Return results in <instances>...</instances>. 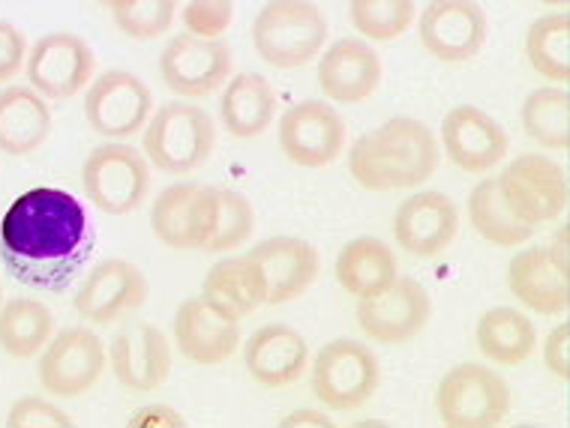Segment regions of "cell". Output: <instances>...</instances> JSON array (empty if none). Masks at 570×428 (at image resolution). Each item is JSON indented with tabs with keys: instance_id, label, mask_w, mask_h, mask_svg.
I'll return each instance as SVG.
<instances>
[{
	"instance_id": "52a82bcc",
	"label": "cell",
	"mask_w": 570,
	"mask_h": 428,
	"mask_svg": "<svg viewBox=\"0 0 570 428\" xmlns=\"http://www.w3.org/2000/svg\"><path fill=\"white\" fill-rule=\"evenodd\" d=\"M382 384V362L354 339L327 341L315 354L313 392L331 410H354L373 399Z\"/></svg>"
},
{
	"instance_id": "d4e9b609",
	"label": "cell",
	"mask_w": 570,
	"mask_h": 428,
	"mask_svg": "<svg viewBox=\"0 0 570 428\" xmlns=\"http://www.w3.org/2000/svg\"><path fill=\"white\" fill-rule=\"evenodd\" d=\"M249 378L262 387L279 389L301 380L309 366V345L297 330L285 324H267L249 336L244 348Z\"/></svg>"
},
{
	"instance_id": "4dcf8cb0",
	"label": "cell",
	"mask_w": 570,
	"mask_h": 428,
	"mask_svg": "<svg viewBox=\"0 0 570 428\" xmlns=\"http://www.w3.org/2000/svg\"><path fill=\"white\" fill-rule=\"evenodd\" d=\"M202 297L217 302L219 309L232 311L235 318L244 321L258 306H265V291L258 282V272L249 258H226L214 263L202 285Z\"/></svg>"
},
{
	"instance_id": "ee69618b",
	"label": "cell",
	"mask_w": 570,
	"mask_h": 428,
	"mask_svg": "<svg viewBox=\"0 0 570 428\" xmlns=\"http://www.w3.org/2000/svg\"><path fill=\"white\" fill-rule=\"evenodd\" d=\"M99 7H106V10H120V7H124V3H129V0H97Z\"/></svg>"
},
{
	"instance_id": "e575fe53",
	"label": "cell",
	"mask_w": 570,
	"mask_h": 428,
	"mask_svg": "<svg viewBox=\"0 0 570 428\" xmlns=\"http://www.w3.org/2000/svg\"><path fill=\"white\" fill-rule=\"evenodd\" d=\"M253 207L244 195L226 186H214V222L207 233L205 252H232L253 233Z\"/></svg>"
},
{
	"instance_id": "ba28073f",
	"label": "cell",
	"mask_w": 570,
	"mask_h": 428,
	"mask_svg": "<svg viewBox=\"0 0 570 428\" xmlns=\"http://www.w3.org/2000/svg\"><path fill=\"white\" fill-rule=\"evenodd\" d=\"M495 180L508 210L529 228L556 222L568 207V177L541 153L517 156Z\"/></svg>"
},
{
	"instance_id": "7a4b0ae2",
	"label": "cell",
	"mask_w": 570,
	"mask_h": 428,
	"mask_svg": "<svg viewBox=\"0 0 570 428\" xmlns=\"http://www.w3.org/2000/svg\"><path fill=\"white\" fill-rule=\"evenodd\" d=\"M442 147L414 117H394L348 150V171L366 192L417 189L439 171Z\"/></svg>"
},
{
	"instance_id": "bcb514c9",
	"label": "cell",
	"mask_w": 570,
	"mask_h": 428,
	"mask_svg": "<svg viewBox=\"0 0 570 428\" xmlns=\"http://www.w3.org/2000/svg\"><path fill=\"white\" fill-rule=\"evenodd\" d=\"M0 300H3V288H0Z\"/></svg>"
},
{
	"instance_id": "d6a6232c",
	"label": "cell",
	"mask_w": 570,
	"mask_h": 428,
	"mask_svg": "<svg viewBox=\"0 0 570 428\" xmlns=\"http://www.w3.org/2000/svg\"><path fill=\"white\" fill-rule=\"evenodd\" d=\"M525 58L531 69L550 84H568L570 78V19L550 12L534 21L525 33Z\"/></svg>"
},
{
	"instance_id": "b9f144b4",
	"label": "cell",
	"mask_w": 570,
	"mask_h": 428,
	"mask_svg": "<svg viewBox=\"0 0 570 428\" xmlns=\"http://www.w3.org/2000/svg\"><path fill=\"white\" fill-rule=\"evenodd\" d=\"M132 428H184L187 419L180 417L175 408H166V405H148L141 408L136 417L129 419Z\"/></svg>"
},
{
	"instance_id": "5bb4252c",
	"label": "cell",
	"mask_w": 570,
	"mask_h": 428,
	"mask_svg": "<svg viewBox=\"0 0 570 428\" xmlns=\"http://www.w3.org/2000/svg\"><path fill=\"white\" fill-rule=\"evenodd\" d=\"M279 147L297 168H325L345 147V123L325 99L297 102L279 120Z\"/></svg>"
},
{
	"instance_id": "d6986e66",
	"label": "cell",
	"mask_w": 570,
	"mask_h": 428,
	"mask_svg": "<svg viewBox=\"0 0 570 428\" xmlns=\"http://www.w3.org/2000/svg\"><path fill=\"white\" fill-rule=\"evenodd\" d=\"M246 258L258 272V282L265 291V306H283L297 300L306 288H313L318 276V252L313 243L301 237H271Z\"/></svg>"
},
{
	"instance_id": "836d02e7",
	"label": "cell",
	"mask_w": 570,
	"mask_h": 428,
	"mask_svg": "<svg viewBox=\"0 0 570 428\" xmlns=\"http://www.w3.org/2000/svg\"><path fill=\"white\" fill-rule=\"evenodd\" d=\"M522 129L534 145L547 150H568L570 145V93L564 88L531 90L522 102Z\"/></svg>"
},
{
	"instance_id": "f35d334b",
	"label": "cell",
	"mask_w": 570,
	"mask_h": 428,
	"mask_svg": "<svg viewBox=\"0 0 570 428\" xmlns=\"http://www.w3.org/2000/svg\"><path fill=\"white\" fill-rule=\"evenodd\" d=\"M10 428H69L72 417H67L58 405H51L49 399L40 396H24L10 408L7 417Z\"/></svg>"
},
{
	"instance_id": "ac0fdd59",
	"label": "cell",
	"mask_w": 570,
	"mask_h": 428,
	"mask_svg": "<svg viewBox=\"0 0 570 428\" xmlns=\"http://www.w3.org/2000/svg\"><path fill=\"white\" fill-rule=\"evenodd\" d=\"M175 339L189 362L219 366L232 360L240 345V318L198 293L180 302L175 315Z\"/></svg>"
},
{
	"instance_id": "603a6c76",
	"label": "cell",
	"mask_w": 570,
	"mask_h": 428,
	"mask_svg": "<svg viewBox=\"0 0 570 428\" xmlns=\"http://www.w3.org/2000/svg\"><path fill=\"white\" fill-rule=\"evenodd\" d=\"M109 366L129 392H150L171 375V348L166 332L154 324H129L111 339Z\"/></svg>"
},
{
	"instance_id": "1f68e13d",
	"label": "cell",
	"mask_w": 570,
	"mask_h": 428,
	"mask_svg": "<svg viewBox=\"0 0 570 428\" xmlns=\"http://www.w3.org/2000/svg\"><path fill=\"white\" fill-rule=\"evenodd\" d=\"M469 219H472L474 231L481 233L487 243L499 246V249L529 243L531 237H534V228L522 225L508 210L495 177H487V180H481L472 189V195H469Z\"/></svg>"
},
{
	"instance_id": "5b68a950",
	"label": "cell",
	"mask_w": 570,
	"mask_h": 428,
	"mask_svg": "<svg viewBox=\"0 0 570 428\" xmlns=\"http://www.w3.org/2000/svg\"><path fill=\"white\" fill-rule=\"evenodd\" d=\"M435 408L444 426L490 428L508 417L511 389L502 375H495L481 362H460L439 380Z\"/></svg>"
},
{
	"instance_id": "4316f807",
	"label": "cell",
	"mask_w": 570,
	"mask_h": 428,
	"mask_svg": "<svg viewBox=\"0 0 570 428\" xmlns=\"http://www.w3.org/2000/svg\"><path fill=\"white\" fill-rule=\"evenodd\" d=\"M276 115V97L271 81L258 72H237L223 84L219 120L235 138L262 136Z\"/></svg>"
},
{
	"instance_id": "f1b7e54d",
	"label": "cell",
	"mask_w": 570,
	"mask_h": 428,
	"mask_svg": "<svg viewBox=\"0 0 570 428\" xmlns=\"http://www.w3.org/2000/svg\"><path fill=\"white\" fill-rule=\"evenodd\" d=\"M474 336H478V350H481L483 360L508 366V369L522 366L538 345V332H534L529 315L508 309V306L483 311Z\"/></svg>"
},
{
	"instance_id": "ab89813d",
	"label": "cell",
	"mask_w": 570,
	"mask_h": 428,
	"mask_svg": "<svg viewBox=\"0 0 570 428\" xmlns=\"http://www.w3.org/2000/svg\"><path fill=\"white\" fill-rule=\"evenodd\" d=\"M28 60V39L16 24L0 21V84L19 76L21 67Z\"/></svg>"
},
{
	"instance_id": "30bf717a",
	"label": "cell",
	"mask_w": 570,
	"mask_h": 428,
	"mask_svg": "<svg viewBox=\"0 0 570 428\" xmlns=\"http://www.w3.org/2000/svg\"><path fill=\"white\" fill-rule=\"evenodd\" d=\"M159 76L175 97L205 99L232 78V49L223 37L177 33L159 54Z\"/></svg>"
},
{
	"instance_id": "d590c367",
	"label": "cell",
	"mask_w": 570,
	"mask_h": 428,
	"mask_svg": "<svg viewBox=\"0 0 570 428\" xmlns=\"http://www.w3.org/2000/svg\"><path fill=\"white\" fill-rule=\"evenodd\" d=\"M354 30L366 42H391L414 24V0H348Z\"/></svg>"
},
{
	"instance_id": "60d3db41",
	"label": "cell",
	"mask_w": 570,
	"mask_h": 428,
	"mask_svg": "<svg viewBox=\"0 0 570 428\" xmlns=\"http://www.w3.org/2000/svg\"><path fill=\"white\" fill-rule=\"evenodd\" d=\"M543 366L559 384L570 380V324L561 321L543 341Z\"/></svg>"
},
{
	"instance_id": "8992f818",
	"label": "cell",
	"mask_w": 570,
	"mask_h": 428,
	"mask_svg": "<svg viewBox=\"0 0 570 428\" xmlns=\"http://www.w3.org/2000/svg\"><path fill=\"white\" fill-rule=\"evenodd\" d=\"M88 201L109 216H127L141 207L150 189V168L141 150L120 141L99 145L81 166Z\"/></svg>"
},
{
	"instance_id": "9c48e42d",
	"label": "cell",
	"mask_w": 570,
	"mask_h": 428,
	"mask_svg": "<svg viewBox=\"0 0 570 428\" xmlns=\"http://www.w3.org/2000/svg\"><path fill=\"white\" fill-rule=\"evenodd\" d=\"M109 366V350L88 327H67L42 348L40 384L55 399H79L97 387Z\"/></svg>"
},
{
	"instance_id": "cb8c5ba5",
	"label": "cell",
	"mask_w": 570,
	"mask_h": 428,
	"mask_svg": "<svg viewBox=\"0 0 570 428\" xmlns=\"http://www.w3.org/2000/svg\"><path fill=\"white\" fill-rule=\"evenodd\" d=\"M382 84V58L366 39H336L318 60V88L331 102H364Z\"/></svg>"
},
{
	"instance_id": "277c9868",
	"label": "cell",
	"mask_w": 570,
	"mask_h": 428,
	"mask_svg": "<svg viewBox=\"0 0 570 428\" xmlns=\"http://www.w3.org/2000/svg\"><path fill=\"white\" fill-rule=\"evenodd\" d=\"M217 145V127L205 108L189 99H175L148 117L145 156L150 166L168 175H189L210 159Z\"/></svg>"
},
{
	"instance_id": "7c38bea8",
	"label": "cell",
	"mask_w": 570,
	"mask_h": 428,
	"mask_svg": "<svg viewBox=\"0 0 570 428\" xmlns=\"http://www.w3.org/2000/svg\"><path fill=\"white\" fill-rule=\"evenodd\" d=\"M433 315V300L417 279H400L382 293L357 300V327L366 339L379 345H405L426 330Z\"/></svg>"
},
{
	"instance_id": "7bdbcfd3",
	"label": "cell",
	"mask_w": 570,
	"mask_h": 428,
	"mask_svg": "<svg viewBox=\"0 0 570 428\" xmlns=\"http://www.w3.org/2000/svg\"><path fill=\"white\" fill-rule=\"evenodd\" d=\"M279 426H285V428H297V426H318V428H325V426H331V417H327V414H322V410L297 408V410H292L288 417L279 419Z\"/></svg>"
},
{
	"instance_id": "44dd1931",
	"label": "cell",
	"mask_w": 570,
	"mask_h": 428,
	"mask_svg": "<svg viewBox=\"0 0 570 428\" xmlns=\"http://www.w3.org/2000/svg\"><path fill=\"white\" fill-rule=\"evenodd\" d=\"M511 293L534 315H564L570 306L568 258L552 246H531L511 258Z\"/></svg>"
},
{
	"instance_id": "e0dca14e",
	"label": "cell",
	"mask_w": 570,
	"mask_h": 428,
	"mask_svg": "<svg viewBox=\"0 0 570 428\" xmlns=\"http://www.w3.org/2000/svg\"><path fill=\"white\" fill-rule=\"evenodd\" d=\"M439 147L465 175H487L495 166H502L511 141L508 132L499 127V120H492L487 111L474 106H456L444 115Z\"/></svg>"
},
{
	"instance_id": "484cf974",
	"label": "cell",
	"mask_w": 570,
	"mask_h": 428,
	"mask_svg": "<svg viewBox=\"0 0 570 428\" xmlns=\"http://www.w3.org/2000/svg\"><path fill=\"white\" fill-rule=\"evenodd\" d=\"M51 136V111L46 97L33 88L0 90V150L28 156L40 150Z\"/></svg>"
},
{
	"instance_id": "7402d4cb",
	"label": "cell",
	"mask_w": 570,
	"mask_h": 428,
	"mask_svg": "<svg viewBox=\"0 0 570 428\" xmlns=\"http://www.w3.org/2000/svg\"><path fill=\"white\" fill-rule=\"evenodd\" d=\"M460 210L444 192H414L396 207L394 237L414 258H435L456 240Z\"/></svg>"
},
{
	"instance_id": "4fadbf2b",
	"label": "cell",
	"mask_w": 570,
	"mask_h": 428,
	"mask_svg": "<svg viewBox=\"0 0 570 428\" xmlns=\"http://www.w3.org/2000/svg\"><path fill=\"white\" fill-rule=\"evenodd\" d=\"M97 60L94 51L76 33H49L40 37L28 49L24 72H28L30 88L46 99H72L88 88L94 78Z\"/></svg>"
},
{
	"instance_id": "8fae6325",
	"label": "cell",
	"mask_w": 570,
	"mask_h": 428,
	"mask_svg": "<svg viewBox=\"0 0 570 428\" xmlns=\"http://www.w3.org/2000/svg\"><path fill=\"white\" fill-rule=\"evenodd\" d=\"M154 108L148 84L127 69H109L94 78L85 97V117L97 136L124 141L145 129Z\"/></svg>"
},
{
	"instance_id": "f546056e",
	"label": "cell",
	"mask_w": 570,
	"mask_h": 428,
	"mask_svg": "<svg viewBox=\"0 0 570 428\" xmlns=\"http://www.w3.org/2000/svg\"><path fill=\"white\" fill-rule=\"evenodd\" d=\"M55 336V318L40 300H10L0 306V350L10 360H33Z\"/></svg>"
},
{
	"instance_id": "83f0119b",
	"label": "cell",
	"mask_w": 570,
	"mask_h": 428,
	"mask_svg": "<svg viewBox=\"0 0 570 428\" xmlns=\"http://www.w3.org/2000/svg\"><path fill=\"white\" fill-rule=\"evenodd\" d=\"M396 279V258L391 246L375 237H357L340 249L336 258V282L354 300H366L382 293Z\"/></svg>"
},
{
	"instance_id": "2e32d148",
	"label": "cell",
	"mask_w": 570,
	"mask_h": 428,
	"mask_svg": "<svg viewBox=\"0 0 570 428\" xmlns=\"http://www.w3.org/2000/svg\"><path fill=\"white\" fill-rule=\"evenodd\" d=\"M423 49L442 63H462L481 54L487 12L474 0H433L417 19Z\"/></svg>"
},
{
	"instance_id": "8d00e7d4",
	"label": "cell",
	"mask_w": 570,
	"mask_h": 428,
	"mask_svg": "<svg viewBox=\"0 0 570 428\" xmlns=\"http://www.w3.org/2000/svg\"><path fill=\"white\" fill-rule=\"evenodd\" d=\"M177 0H129L115 10V24L129 39H157L175 21Z\"/></svg>"
},
{
	"instance_id": "f6af8a7d",
	"label": "cell",
	"mask_w": 570,
	"mask_h": 428,
	"mask_svg": "<svg viewBox=\"0 0 570 428\" xmlns=\"http://www.w3.org/2000/svg\"><path fill=\"white\" fill-rule=\"evenodd\" d=\"M538 3H543V7H564L568 0H538Z\"/></svg>"
},
{
	"instance_id": "3957f363",
	"label": "cell",
	"mask_w": 570,
	"mask_h": 428,
	"mask_svg": "<svg viewBox=\"0 0 570 428\" xmlns=\"http://www.w3.org/2000/svg\"><path fill=\"white\" fill-rule=\"evenodd\" d=\"M327 42V21L313 0H267L253 21L256 54L274 69L313 63Z\"/></svg>"
},
{
	"instance_id": "ffe728a7",
	"label": "cell",
	"mask_w": 570,
	"mask_h": 428,
	"mask_svg": "<svg viewBox=\"0 0 570 428\" xmlns=\"http://www.w3.org/2000/svg\"><path fill=\"white\" fill-rule=\"evenodd\" d=\"M214 222V186L177 183L159 192L150 210V225L157 240L168 249H202Z\"/></svg>"
},
{
	"instance_id": "74e56055",
	"label": "cell",
	"mask_w": 570,
	"mask_h": 428,
	"mask_svg": "<svg viewBox=\"0 0 570 428\" xmlns=\"http://www.w3.org/2000/svg\"><path fill=\"white\" fill-rule=\"evenodd\" d=\"M235 21V0H189L184 10L187 33L205 39H219Z\"/></svg>"
},
{
	"instance_id": "9a60e30c",
	"label": "cell",
	"mask_w": 570,
	"mask_h": 428,
	"mask_svg": "<svg viewBox=\"0 0 570 428\" xmlns=\"http://www.w3.org/2000/svg\"><path fill=\"white\" fill-rule=\"evenodd\" d=\"M148 300V279L127 258H106L90 267L85 282L76 291V311L94 327L127 318Z\"/></svg>"
},
{
	"instance_id": "6da1fadb",
	"label": "cell",
	"mask_w": 570,
	"mask_h": 428,
	"mask_svg": "<svg viewBox=\"0 0 570 428\" xmlns=\"http://www.w3.org/2000/svg\"><path fill=\"white\" fill-rule=\"evenodd\" d=\"M0 255L24 282H63L88 255V216L79 198L55 186L19 195L0 219Z\"/></svg>"
}]
</instances>
